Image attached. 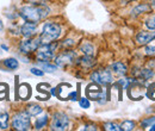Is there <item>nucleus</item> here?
I'll use <instances>...</instances> for the list:
<instances>
[{
  "mask_svg": "<svg viewBox=\"0 0 155 131\" xmlns=\"http://www.w3.org/2000/svg\"><path fill=\"white\" fill-rule=\"evenodd\" d=\"M10 125V116L6 112H0V130H7Z\"/></svg>",
  "mask_w": 155,
  "mask_h": 131,
  "instance_id": "22",
  "label": "nucleus"
},
{
  "mask_svg": "<svg viewBox=\"0 0 155 131\" xmlns=\"http://www.w3.org/2000/svg\"><path fill=\"white\" fill-rule=\"evenodd\" d=\"M2 64H4V67H5L6 69H8V70H15V69H17V68L19 67V62H18V60L15 58V57H8V58L2 60Z\"/></svg>",
  "mask_w": 155,
  "mask_h": 131,
  "instance_id": "16",
  "label": "nucleus"
},
{
  "mask_svg": "<svg viewBox=\"0 0 155 131\" xmlns=\"http://www.w3.org/2000/svg\"><path fill=\"white\" fill-rule=\"evenodd\" d=\"M11 126L13 130L28 131L31 129V119L26 111H18L11 118Z\"/></svg>",
  "mask_w": 155,
  "mask_h": 131,
  "instance_id": "3",
  "label": "nucleus"
},
{
  "mask_svg": "<svg viewBox=\"0 0 155 131\" xmlns=\"http://www.w3.org/2000/svg\"><path fill=\"white\" fill-rule=\"evenodd\" d=\"M48 122H49L48 114H44L43 117H39V118L36 119V122H35V129H36V130H42V129H44V128L48 125Z\"/></svg>",
  "mask_w": 155,
  "mask_h": 131,
  "instance_id": "21",
  "label": "nucleus"
},
{
  "mask_svg": "<svg viewBox=\"0 0 155 131\" xmlns=\"http://www.w3.org/2000/svg\"><path fill=\"white\" fill-rule=\"evenodd\" d=\"M80 51L84 55H88V56H94L96 54V48L91 42H84L80 45Z\"/></svg>",
  "mask_w": 155,
  "mask_h": 131,
  "instance_id": "15",
  "label": "nucleus"
},
{
  "mask_svg": "<svg viewBox=\"0 0 155 131\" xmlns=\"http://www.w3.org/2000/svg\"><path fill=\"white\" fill-rule=\"evenodd\" d=\"M30 72H31V74L36 75V76H43L44 75V72L41 68H36V67H32L30 69Z\"/></svg>",
  "mask_w": 155,
  "mask_h": 131,
  "instance_id": "33",
  "label": "nucleus"
},
{
  "mask_svg": "<svg viewBox=\"0 0 155 131\" xmlns=\"http://www.w3.org/2000/svg\"><path fill=\"white\" fill-rule=\"evenodd\" d=\"M26 1L30 2V4H32V5H45L44 4L45 0H26Z\"/></svg>",
  "mask_w": 155,
  "mask_h": 131,
  "instance_id": "35",
  "label": "nucleus"
},
{
  "mask_svg": "<svg viewBox=\"0 0 155 131\" xmlns=\"http://www.w3.org/2000/svg\"><path fill=\"white\" fill-rule=\"evenodd\" d=\"M42 44L41 38L38 37H31V38H24L23 41H20L18 44V49L19 53L23 55H30L32 53H35L38 47Z\"/></svg>",
  "mask_w": 155,
  "mask_h": 131,
  "instance_id": "5",
  "label": "nucleus"
},
{
  "mask_svg": "<svg viewBox=\"0 0 155 131\" xmlns=\"http://www.w3.org/2000/svg\"><path fill=\"white\" fill-rule=\"evenodd\" d=\"M69 128V118L67 114L63 112H56L54 113L51 118V124L50 129L55 131H64Z\"/></svg>",
  "mask_w": 155,
  "mask_h": 131,
  "instance_id": "7",
  "label": "nucleus"
},
{
  "mask_svg": "<svg viewBox=\"0 0 155 131\" xmlns=\"http://www.w3.org/2000/svg\"><path fill=\"white\" fill-rule=\"evenodd\" d=\"M67 99H69V100H72V101H77V100H79V94H78V92H75V91H71L69 94H68V98H67Z\"/></svg>",
  "mask_w": 155,
  "mask_h": 131,
  "instance_id": "34",
  "label": "nucleus"
},
{
  "mask_svg": "<svg viewBox=\"0 0 155 131\" xmlns=\"http://www.w3.org/2000/svg\"><path fill=\"white\" fill-rule=\"evenodd\" d=\"M144 51H146V55L154 57L155 56V45H152V47L149 45V47H147Z\"/></svg>",
  "mask_w": 155,
  "mask_h": 131,
  "instance_id": "32",
  "label": "nucleus"
},
{
  "mask_svg": "<svg viewBox=\"0 0 155 131\" xmlns=\"http://www.w3.org/2000/svg\"><path fill=\"white\" fill-rule=\"evenodd\" d=\"M155 123V117H150V118H146L141 122V126L142 128H149L152 124Z\"/></svg>",
  "mask_w": 155,
  "mask_h": 131,
  "instance_id": "30",
  "label": "nucleus"
},
{
  "mask_svg": "<svg viewBox=\"0 0 155 131\" xmlns=\"http://www.w3.org/2000/svg\"><path fill=\"white\" fill-rule=\"evenodd\" d=\"M25 111L28 112V114L30 117H36V116H38V114H41V113L43 112V109L39 105H37V104H31V105L26 106Z\"/></svg>",
  "mask_w": 155,
  "mask_h": 131,
  "instance_id": "20",
  "label": "nucleus"
},
{
  "mask_svg": "<svg viewBox=\"0 0 155 131\" xmlns=\"http://www.w3.org/2000/svg\"><path fill=\"white\" fill-rule=\"evenodd\" d=\"M144 91H146V88H144L143 84L138 82L137 80H134L128 86V95L133 100H141V99H143Z\"/></svg>",
  "mask_w": 155,
  "mask_h": 131,
  "instance_id": "9",
  "label": "nucleus"
},
{
  "mask_svg": "<svg viewBox=\"0 0 155 131\" xmlns=\"http://www.w3.org/2000/svg\"><path fill=\"white\" fill-rule=\"evenodd\" d=\"M1 49H2V50H5V51H8V47H7V45H5V44H1Z\"/></svg>",
  "mask_w": 155,
  "mask_h": 131,
  "instance_id": "38",
  "label": "nucleus"
},
{
  "mask_svg": "<svg viewBox=\"0 0 155 131\" xmlns=\"http://www.w3.org/2000/svg\"><path fill=\"white\" fill-rule=\"evenodd\" d=\"M150 8H149V6L148 5H146V4H141V5H138V6H136L135 8L133 10V12H131V15L135 17V16H138V15H141V13H144V12H148Z\"/></svg>",
  "mask_w": 155,
  "mask_h": 131,
  "instance_id": "23",
  "label": "nucleus"
},
{
  "mask_svg": "<svg viewBox=\"0 0 155 131\" xmlns=\"http://www.w3.org/2000/svg\"><path fill=\"white\" fill-rule=\"evenodd\" d=\"M75 45V42H74V39H71V38H67V39H64L62 43H61V47L63 48V49H71V48H73Z\"/></svg>",
  "mask_w": 155,
  "mask_h": 131,
  "instance_id": "27",
  "label": "nucleus"
},
{
  "mask_svg": "<svg viewBox=\"0 0 155 131\" xmlns=\"http://www.w3.org/2000/svg\"><path fill=\"white\" fill-rule=\"evenodd\" d=\"M134 81V79H129V77H124L118 80V82L116 84V86H119L120 88H128V86Z\"/></svg>",
  "mask_w": 155,
  "mask_h": 131,
  "instance_id": "25",
  "label": "nucleus"
},
{
  "mask_svg": "<svg viewBox=\"0 0 155 131\" xmlns=\"http://www.w3.org/2000/svg\"><path fill=\"white\" fill-rule=\"evenodd\" d=\"M50 93L53 94V95H55V97H56V87H53V88H50Z\"/></svg>",
  "mask_w": 155,
  "mask_h": 131,
  "instance_id": "37",
  "label": "nucleus"
},
{
  "mask_svg": "<svg viewBox=\"0 0 155 131\" xmlns=\"http://www.w3.org/2000/svg\"><path fill=\"white\" fill-rule=\"evenodd\" d=\"M77 64L80 66L82 69H91L94 67L96 64V60L93 56H88V55H84L82 57L78 58L77 60Z\"/></svg>",
  "mask_w": 155,
  "mask_h": 131,
  "instance_id": "13",
  "label": "nucleus"
},
{
  "mask_svg": "<svg viewBox=\"0 0 155 131\" xmlns=\"http://www.w3.org/2000/svg\"><path fill=\"white\" fill-rule=\"evenodd\" d=\"M134 75H135L136 77H138V79H142V80H149V79L153 77L154 72L152 69L144 68V69H140L137 72H134Z\"/></svg>",
  "mask_w": 155,
  "mask_h": 131,
  "instance_id": "17",
  "label": "nucleus"
},
{
  "mask_svg": "<svg viewBox=\"0 0 155 131\" xmlns=\"http://www.w3.org/2000/svg\"><path fill=\"white\" fill-rule=\"evenodd\" d=\"M144 24H146V26H147L149 30H155V16L149 17V18L144 21Z\"/></svg>",
  "mask_w": 155,
  "mask_h": 131,
  "instance_id": "31",
  "label": "nucleus"
},
{
  "mask_svg": "<svg viewBox=\"0 0 155 131\" xmlns=\"http://www.w3.org/2000/svg\"><path fill=\"white\" fill-rule=\"evenodd\" d=\"M79 105H80V107L81 109H90V106H91V101H90V99L87 98V97H82V98H79Z\"/></svg>",
  "mask_w": 155,
  "mask_h": 131,
  "instance_id": "26",
  "label": "nucleus"
},
{
  "mask_svg": "<svg viewBox=\"0 0 155 131\" xmlns=\"http://www.w3.org/2000/svg\"><path fill=\"white\" fill-rule=\"evenodd\" d=\"M38 66L43 72H48V73H54L58 69V66L49 63V61H38Z\"/></svg>",
  "mask_w": 155,
  "mask_h": 131,
  "instance_id": "18",
  "label": "nucleus"
},
{
  "mask_svg": "<svg viewBox=\"0 0 155 131\" xmlns=\"http://www.w3.org/2000/svg\"><path fill=\"white\" fill-rule=\"evenodd\" d=\"M82 130H97L96 125H86L82 128Z\"/></svg>",
  "mask_w": 155,
  "mask_h": 131,
  "instance_id": "36",
  "label": "nucleus"
},
{
  "mask_svg": "<svg viewBox=\"0 0 155 131\" xmlns=\"http://www.w3.org/2000/svg\"><path fill=\"white\" fill-rule=\"evenodd\" d=\"M56 48H58L56 42L41 44L38 47V49L36 50V58H37V62H38V61H50V60H53V58L55 57Z\"/></svg>",
  "mask_w": 155,
  "mask_h": 131,
  "instance_id": "4",
  "label": "nucleus"
},
{
  "mask_svg": "<svg viewBox=\"0 0 155 131\" xmlns=\"http://www.w3.org/2000/svg\"><path fill=\"white\" fill-rule=\"evenodd\" d=\"M154 39H155V31H153V30H152V32H149V31H140L136 35V42L140 45H146V44H148L149 42H152Z\"/></svg>",
  "mask_w": 155,
  "mask_h": 131,
  "instance_id": "12",
  "label": "nucleus"
},
{
  "mask_svg": "<svg viewBox=\"0 0 155 131\" xmlns=\"http://www.w3.org/2000/svg\"><path fill=\"white\" fill-rule=\"evenodd\" d=\"M18 94H19V98L21 100H28L31 95V91H30V86L28 84H23L19 86V90H18Z\"/></svg>",
  "mask_w": 155,
  "mask_h": 131,
  "instance_id": "19",
  "label": "nucleus"
},
{
  "mask_svg": "<svg viewBox=\"0 0 155 131\" xmlns=\"http://www.w3.org/2000/svg\"><path fill=\"white\" fill-rule=\"evenodd\" d=\"M90 79L92 80V82L98 84L100 86H107L110 85L112 81H114V77L110 70L107 69H97V70H93L91 75H90Z\"/></svg>",
  "mask_w": 155,
  "mask_h": 131,
  "instance_id": "6",
  "label": "nucleus"
},
{
  "mask_svg": "<svg viewBox=\"0 0 155 131\" xmlns=\"http://www.w3.org/2000/svg\"><path fill=\"white\" fill-rule=\"evenodd\" d=\"M75 60H77V54H75V51L67 49V50H64L63 53L58 54V56L55 57V64H56L58 67L63 68V67H66V66L72 64Z\"/></svg>",
  "mask_w": 155,
  "mask_h": 131,
  "instance_id": "8",
  "label": "nucleus"
},
{
  "mask_svg": "<svg viewBox=\"0 0 155 131\" xmlns=\"http://www.w3.org/2000/svg\"><path fill=\"white\" fill-rule=\"evenodd\" d=\"M149 130H150V131H155V123H154V124H152V125L149 126Z\"/></svg>",
  "mask_w": 155,
  "mask_h": 131,
  "instance_id": "39",
  "label": "nucleus"
},
{
  "mask_svg": "<svg viewBox=\"0 0 155 131\" xmlns=\"http://www.w3.org/2000/svg\"><path fill=\"white\" fill-rule=\"evenodd\" d=\"M50 10L45 5H24L19 8V17L24 21L37 23L48 17Z\"/></svg>",
  "mask_w": 155,
  "mask_h": 131,
  "instance_id": "1",
  "label": "nucleus"
},
{
  "mask_svg": "<svg viewBox=\"0 0 155 131\" xmlns=\"http://www.w3.org/2000/svg\"><path fill=\"white\" fill-rule=\"evenodd\" d=\"M104 129L107 131H120L119 125L115 124V123H105L104 124Z\"/></svg>",
  "mask_w": 155,
  "mask_h": 131,
  "instance_id": "28",
  "label": "nucleus"
},
{
  "mask_svg": "<svg viewBox=\"0 0 155 131\" xmlns=\"http://www.w3.org/2000/svg\"><path fill=\"white\" fill-rule=\"evenodd\" d=\"M146 91H147V97L149 99H152V100H155V82L149 85V87Z\"/></svg>",
  "mask_w": 155,
  "mask_h": 131,
  "instance_id": "29",
  "label": "nucleus"
},
{
  "mask_svg": "<svg viewBox=\"0 0 155 131\" xmlns=\"http://www.w3.org/2000/svg\"><path fill=\"white\" fill-rule=\"evenodd\" d=\"M111 69H112V72H114L115 74L119 75V76H124V75L128 73L127 66H125L123 62H120V61H117L115 63H112V64H111Z\"/></svg>",
  "mask_w": 155,
  "mask_h": 131,
  "instance_id": "14",
  "label": "nucleus"
},
{
  "mask_svg": "<svg viewBox=\"0 0 155 131\" xmlns=\"http://www.w3.org/2000/svg\"><path fill=\"white\" fill-rule=\"evenodd\" d=\"M86 95L88 99L91 100H96V101H99L100 99H105L106 95H105V91L101 90L100 85L98 84H91L87 86V90H86Z\"/></svg>",
  "mask_w": 155,
  "mask_h": 131,
  "instance_id": "10",
  "label": "nucleus"
},
{
  "mask_svg": "<svg viewBox=\"0 0 155 131\" xmlns=\"http://www.w3.org/2000/svg\"><path fill=\"white\" fill-rule=\"evenodd\" d=\"M2 29H4V25H2V21L0 20V31H2Z\"/></svg>",
  "mask_w": 155,
  "mask_h": 131,
  "instance_id": "40",
  "label": "nucleus"
},
{
  "mask_svg": "<svg viewBox=\"0 0 155 131\" xmlns=\"http://www.w3.org/2000/svg\"><path fill=\"white\" fill-rule=\"evenodd\" d=\"M38 24L37 23H31V21H25L19 28V34L24 38H31L35 37L37 34Z\"/></svg>",
  "mask_w": 155,
  "mask_h": 131,
  "instance_id": "11",
  "label": "nucleus"
},
{
  "mask_svg": "<svg viewBox=\"0 0 155 131\" xmlns=\"http://www.w3.org/2000/svg\"><path fill=\"white\" fill-rule=\"evenodd\" d=\"M61 25L55 23V21H45L42 26V30H41V42L42 44H45V43H51V42H55L60 36H61Z\"/></svg>",
  "mask_w": 155,
  "mask_h": 131,
  "instance_id": "2",
  "label": "nucleus"
},
{
  "mask_svg": "<svg viewBox=\"0 0 155 131\" xmlns=\"http://www.w3.org/2000/svg\"><path fill=\"white\" fill-rule=\"evenodd\" d=\"M119 128H120V130L122 131H131L135 129V122L134 120H129V119H127V120H124L120 125H119Z\"/></svg>",
  "mask_w": 155,
  "mask_h": 131,
  "instance_id": "24",
  "label": "nucleus"
}]
</instances>
